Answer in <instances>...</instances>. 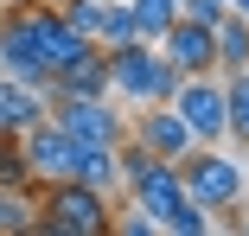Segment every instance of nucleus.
Wrapping results in <instances>:
<instances>
[{
    "label": "nucleus",
    "mask_w": 249,
    "mask_h": 236,
    "mask_svg": "<svg viewBox=\"0 0 249 236\" xmlns=\"http://www.w3.org/2000/svg\"><path fill=\"white\" fill-rule=\"evenodd\" d=\"M109 223V192L83 179H38V217L26 236H103Z\"/></svg>",
    "instance_id": "f257e3e1"
},
{
    "label": "nucleus",
    "mask_w": 249,
    "mask_h": 236,
    "mask_svg": "<svg viewBox=\"0 0 249 236\" xmlns=\"http://www.w3.org/2000/svg\"><path fill=\"white\" fill-rule=\"evenodd\" d=\"M179 89V70L166 64L160 45H147V38H128V45H109V96L122 102H166Z\"/></svg>",
    "instance_id": "f03ea898"
},
{
    "label": "nucleus",
    "mask_w": 249,
    "mask_h": 236,
    "mask_svg": "<svg viewBox=\"0 0 249 236\" xmlns=\"http://www.w3.org/2000/svg\"><path fill=\"white\" fill-rule=\"evenodd\" d=\"M173 166H179L185 198H198L205 211H230L243 198V160H230L224 147H185Z\"/></svg>",
    "instance_id": "7ed1b4c3"
},
{
    "label": "nucleus",
    "mask_w": 249,
    "mask_h": 236,
    "mask_svg": "<svg viewBox=\"0 0 249 236\" xmlns=\"http://www.w3.org/2000/svg\"><path fill=\"white\" fill-rule=\"evenodd\" d=\"M166 102L179 109V121L192 128V140H198V147H217V140H224V83H217L211 70L179 77V89H173Z\"/></svg>",
    "instance_id": "20e7f679"
},
{
    "label": "nucleus",
    "mask_w": 249,
    "mask_h": 236,
    "mask_svg": "<svg viewBox=\"0 0 249 236\" xmlns=\"http://www.w3.org/2000/svg\"><path fill=\"white\" fill-rule=\"evenodd\" d=\"M19 19H26V32H32V45H38V58H45V70H64V64H77L83 51H89V45L96 38H83L58 7H52V0H38V7H19Z\"/></svg>",
    "instance_id": "39448f33"
},
{
    "label": "nucleus",
    "mask_w": 249,
    "mask_h": 236,
    "mask_svg": "<svg viewBox=\"0 0 249 236\" xmlns=\"http://www.w3.org/2000/svg\"><path fill=\"white\" fill-rule=\"evenodd\" d=\"M45 115H52L71 140H103V147H115L128 134V121H122V109H109V96H52Z\"/></svg>",
    "instance_id": "423d86ee"
},
{
    "label": "nucleus",
    "mask_w": 249,
    "mask_h": 236,
    "mask_svg": "<svg viewBox=\"0 0 249 236\" xmlns=\"http://www.w3.org/2000/svg\"><path fill=\"white\" fill-rule=\"evenodd\" d=\"M0 70L52 96V70H45V58H38V45H32V32H26L19 7H0Z\"/></svg>",
    "instance_id": "0eeeda50"
},
{
    "label": "nucleus",
    "mask_w": 249,
    "mask_h": 236,
    "mask_svg": "<svg viewBox=\"0 0 249 236\" xmlns=\"http://www.w3.org/2000/svg\"><path fill=\"white\" fill-rule=\"evenodd\" d=\"M128 134H134L154 160H179L185 147H198V140H192V128L179 121V109H173V102H141V115L128 121Z\"/></svg>",
    "instance_id": "6e6552de"
},
{
    "label": "nucleus",
    "mask_w": 249,
    "mask_h": 236,
    "mask_svg": "<svg viewBox=\"0 0 249 236\" xmlns=\"http://www.w3.org/2000/svg\"><path fill=\"white\" fill-rule=\"evenodd\" d=\"M19 147H26V166H32V179H71V147L77 140L52 121V115H38L26 134H19Z\"/></svg>",
    "instance_id": "1a4fd4ad"
},
{
    "label": "nucleus",
    "mask_w": 249,
    "mask_h": 236,
    "mask_svg": "<svg viewBox=\"0 0 249 236\" xmlns=\"http://www.w3.org/2000/svg\"><path fill=\"white\" fill-rule=\"evenodd\" d=\"M160 51H166V64L179 70V77H198V70H217V51H211V26H198V19H173L166 32H160Z\"/></svg>",
    "instance_id": "9d476101"
},
{
    "label": "nucleus",
    "mask_w": 249,
    "mask_h": 236,
    "mask_svg": "<svg viewBox=\"0 0 249 236\" xmlns=\"http://www.w3.org/2000/svg\"><path fill=\"white\" fill-rule=\"evenodd\" d=\"M128 192H134V211H147V217L160 223V217L185 198V185H179V166H173V160H147V166L128 179Z\"/></svg>",
    "instance_id": "9b49d317"
},
{
    "label": "nucleus",
    "mask_w": 249,
    "mask_h": 236,
    "mask_svg": "<svg viewBox=\"0 0 249 236\" xmlns=\"http://www.w3.org/2000/svg\"><path fill=\"white\" fill-rule=\"evenodd\" d=\"M52 96H109V51L89 45L77 64H64V70L52 77Z\"/></svg>",
    "instance_id": "f8f14e48"
},
{
    "label": "nucleus",
    "mask_w": 249,
    "mask_h": 236,
    "mask_svg": "<svg viewBox=\"0 0 249 236\" xmlns=\"http://www.w3.org/2000/svg\"><path fill=\"white\" fill-rule=\"evenodd\" d=\"M45 109H52V96H45V89H32V83H19V77L0 70V128H7V134H26Z\"/></svg>",
    "instance_id": "ddd939ff"
},
{
    "label": "nucleus",
    "mask_w": 249,
    "mask_h": 236,
    "mask_svg": "<svg viewBox=\"0 0 249 236\" xmlns=\"http://www.w3.org/2000/svg\"><path fill=\"white\" fill-rule=\"evenodd\" d=\"M71 179L96 185V192L122 185V172H115V147H103V140H77V147H71Z\"/></svg>",
    "instance_id": "4468645a"
},
{
    "label": "nucleus",
    "mask_w": 249,
    "mask_h": 236,
    "mask_svg": "<svg viewBox=\"0 0 249 236\" xmlns=\"http://www.w3.org/2000/svg\"><path fill=\"white\" fill-rule=\"evenodd\" d=\"M211 51H217V70H243V64H249V19L224 13V19L211 26Z\"/></svg>",
    "instance_id": "2eb2a0df"
},
{
    "label": "nucleus",
    "mask_w": 249,
    "mask_h": 236,
    "mask_svg": "<svg viewBox=\"0 0 249 236\" xmlns=\"http://www.w3.org/2000/svg\"><path fill=\"white\" fill-rule=\"evenodd\" d=\"M224 134L249 147V70H224Z\"/></svg>",
    "instance_id": "dca6fc26"
},
{
    "label": "nucleus",
    "mask_w": 249,
    "mask_h": 236,
    "mask_svg": "<svg viewBox=\"0 0 249 236\" xmlns=\"http://www.w3.org/2000/svg\"><path fill=\"white\" fill-rule=\"evenodd\" d=\"M38 217V185L32 192H13V185H0V236H26Z\"/></svg>",
    "instance_id": "f3484780"
},
{
    "label": "nucleus",
    "mask_w": 249,
    "mask_h": 236,
    "mask_svg": "<svg viewBox=\"0 0 249 236\" xmlns=\"http://www.w3.org/2000/svg\"><path fill=\"white\" fill-rule=\"evenodd\" d=\"M128 13H134V38L160 45V32L179 19V0H128Z\"/></svg>",
    "instance_id": "a211bd4d"
},
{
    "label": "nucleus",
    "mask_w": 249,
    "mask_h": 236,
    "mask_svg": "<svg viewBox=\"0 0 249 236\" xmlns=\"http://www.w3.org/2000/svg\"><path fill=\"white\" fill-rule=\"evenodd\" d=\"M0 185H13V192H32V166H26V147H19V134L0 128Z\"/></svg>",
    "instance_id": "6ab92c4d"
},
{
    "label": "nucleus",
    "mask_w": 249,
    "mask_h": 236,
    "mask_svg": "<svg viewBox=\"0 0 249 236\" xmlns=\"http://www.w3.org/2000/svg\"><path fill=\"white\" fill-rule=\"evenodd\" d=\"M134 38V13H128V0H103V26H96V45H128Z\"/></svg>",
    "instance_id": "aec40b11"
},
{
    "label": "nucleus",
    "mask_w": 249,
    "mask_h": 236,
    "mask_svg": "<svg viewBox=\"0 0 249 236\" xmlns=\"http://www.w3.org/2000/svg\"><path fill=\"white\" fill-rule=\"evenodd\" d=\"M160 230H173V236H205V230H211V211L198 204V198H179V204L160 217Z\"/></svg>",
    "instance_id": "412c9836"
},
{
    "label": "nucleus",
    "mask_w": 249,
    "mask_h": 236,
    "mask_svg": "<svg viewBox=\"0 0 249 236\" xmlns=\"http://www.w3.org/2000/svg\"><path fill=\"white\" fill-rule=\"evenodd\" d=\"M52 7H58L83 38H96V26H103V0H52Z\"/></svg>",
    "instance_id": "4be33fe9"
},
{
    "label": "nucleus",
    "mask_w": 249,
    "mask_h": 236,
    "mask_svg": "<svg viewBox=\"0 0 249 236\" xmlns=\"http://www.w3.org/2000/svg\"><path fill=\"white\" fill-rule=\"evenodd\" d=\"M230 13H236V19H249V0H230Z\"/></svg>",
    "instance_id": "5701e85b"
},
{
    "label": "nucleus",
    "mask_w": 249,
    "mask_h": 236,
    "mask_svg": "<svg viewBox=\"0 0 249 236\" xmlns=\"http://www.w3.org/2000/svg\"><path fill=\"white\" fill-rule=\"evenodd\" d=\"M0 7H38V0H0Z\"/></svg>",
    "instance_id": "b1692460"
},
{
    "label": "nucleus",
    "mask_w": 249,
    "mask_h": 236,
    "mask_svg": "<svg viewBox=\"0 0 249 236\" xmlns=\"http://www.w3.org/2000/svg\"><path fill=\"white\" fill-rule=\"evenodd\" d=\"M243 70H249V64H243Z\"/></svg>",
    "instance_id": "393cba45"
}]
</instances>
